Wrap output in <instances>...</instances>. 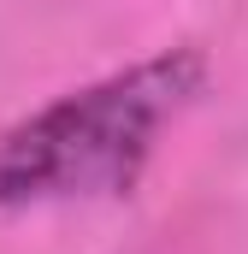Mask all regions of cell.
Masks as SVG:
<instances>
[{
	"instance_id": "obj_1",
	"label": "cell",
	"mask_w": 248,
	"mask_h": 254,
	"mask_svg": "<svg viewBox=\"0 0 248 254\" xmlns=\"http://www.w3.org/2000/svg\"><path fill=\"white\" fill-rule=\"evenodd\" d=\"M207 89L195 48H166L83 83L0 136V207H71L130 195L160 130Z\"/></svg>"
}]
</instances>
